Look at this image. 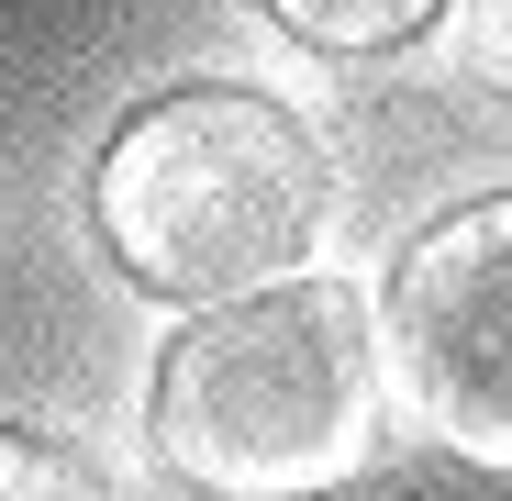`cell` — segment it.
Segmentation results:
<instances>
[{
  "label": "cell",
  "instance_id": "obj_1",
  "mask_svg": "<svg viewBox=\"0 0 512 501\" xmlns=\"http://www.w3.org/2000/svg\"><path fill=\"white\" fill-rule=\"evenodd\" d=\"M156 468L201 501H334L390 457V357L357 290L279 279L179 323L145 401Z\"/></svg>",
  "mask_w": 512,
  "mask_h": 501
},
{
  "label": "cell",
  "instance_id": "obj_2",
  "mask_svg": "<svg viewBox=\"0 0 512 501\" xmlns=\"http://www.w3.org/2000/svg\"><path fill=\"white\" fill-rule=\"evenodd\" d=\"M90 223L134 290L245 301V290H279L334 223V156L256 78H179L112 123Z\"/></svg>",
  "mask_w": 512,
  "mask_h": 501
},
{
  "label": "cell",
  "instance_id": "obj_3",
  "mask_svg": "<svg viewBox=\"0 0 512 501\" xmlns=\"http://www.w3.org/2000/svg\"><path fill=\"white\" fill-rule=\"evenodd\" d=\"M379 357L423 435L468 468H512V190L435 212L379 290Z\"/></svg>",
  "mask_w": 512,
  "mask_h": 501
},
{
  "label": "cell",
  "instance_id": "obj_4",
  "mask_svg": "<svg viewBox=\"0 0 512 501\" xmlns=\"http://www.w3.org/2000/svg\"><path fill=\"white\" fill-rule=\"evenodd\" d=\"M256 12L323 56H401L412 34L446 23V0H256Z\"/></svg>",
  "mask_w": 512,
  "mask_h": 501
},
{
  "label": "cell",
  "instance_id": "obj_5",
  "mask_svg": "<svg viewBox=\"0 0 512 501\" xmlns=\"http://www.w3.org/2000/svg\"><path fill=\"white\" fill-rule=\"evenodd\" d=\"M0 501H112V479L45 424H0Z\"/></svg>",
  "mask_w": 512,
  "mask_h": 501
},
{
  "label": "cell",
  "instance_id": "obj_6",
  "mask_svg": "<svg viewBox=\"0 0 512 501\" xmlns=\"http://www.w3.org/2000/svg\"><path fill=\"white\" fill-rule=\"evenodd\" d=\"M468 67L512 101V0H479V12H468Z\"/></svg>",
  "mask_w": 512,
  "mask_h": 501
}]
</instances>
